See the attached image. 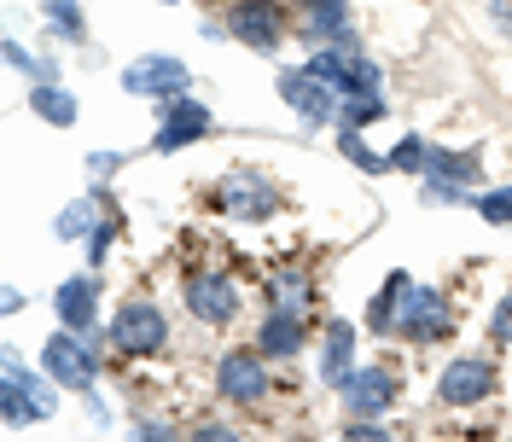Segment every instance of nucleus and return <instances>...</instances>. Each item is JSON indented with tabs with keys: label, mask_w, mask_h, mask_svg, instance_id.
<instances>
[{
	"label": "nucleus",
	"mask_w": 512,
	"mask_h": 442,
	"mask_svg": "<svg viewBox=\"0 0 512 442\" xmlns=\"http://www.w3.org/2000/svg\"><path fill=\"white\" fill-rule=\"evenodd\" d=\"M53 408H59V396L35 379V373H24L18 355H6V367H0V419L6 425H35V419H47Z\"/></svg>",
	"instance_id": "f257e3e1"
},
{
	"label": "nucleus",
	"mask_w": 512,
	"mask_h": 442,
	"mask_svg": "<svg viewBox=\"0 0 512 442\" xmlns=\"http://www.w3.org/2000/svg\"><path fill=\"white\" fill-rule=\"evenodd\" d=\"M41 367H47V379H59L64 390H88L94 384V349H88V332H53L47 344H41Z\"/></svg>",
	"instance_id": "f03ea898"
},
{
	"label": "nucleus",
	"mask_w": 512,
	"mask_h": 442,
	"mask_svg": "<svg viewBox=\"0 0 512 442\" xmlns=\"http://www.w3.org/2000/svg\"><path fill=\"white\" fill-rule=\"evenodd\" d=\"M280 94H286V105L309 128L332 123V117L344 111V105H338V88H332V82H320V76H309V70H286V76H280Z\"/></svg>",
	"instance_id": "7ed1b4c3"
},
{
	"label": "nucleus",
	"mask_w": 512,
	"mask_h": 442,
	"mask_svg": "<svg viewBox=\"0 0 512 442\" xmlns=\"http://www.w3.org/2000/svg\"><path fill=\"white\" fill-rule=\"evenodd\" d=\"M210 111L198 105V99H187V94H169L163 99V123H158V152H181V146H192V140H204L210 134Z\"/></svg>",
	"instance_id": "20e7f679"
},
{
	"label": "nucleus",
	"mask_w": 512,
	"mask_h": 442,
	"mask_svg": "<svg viewBox=\"0 0 512 442\" xmlns=\"http://www.w3.org/2000/svg\"><path fill=\"white\" fill-rule=\"evenodd\" d=\"M396 326L408 332V338H448V326H454V309H448L443 291H431V285H414V291H402V315Z\"/></svg>",
	"instance_id": "39448f33"
},
{
	"label": "nucleus",
	"mask_w": 512,
	"mask_h": 442,
	"mask_svg": "<svg viewBox=\"0 0 512 442\" xmlns=\"http://www.w3.org/2000/svg\"><path fill=\"white\" fill-rule=\"evenodd\" d=\"M117 344L128 355H152V349L169 344V320L158 315V303H146V297H128L123 315H117Z\"/></svg>",
	"instance_id": "423d86ee"
},
{
	"label": "nucleus",
	"mask_w": 512,
	"mask_h": 442,
	"mask_svg": "<svg viewBox=\"0 0 512 442\" xmlns=\"http://www.w3.org/2000/svg\"><path fill=\"white\" fill-rule=\"evenodd\" d=\"M123 88L128 94H146V99H169V94H187V64L169 59V53H146L123 70Z\"/></svg>",
	"instance_id": "0eeeda50"
},
{
	"label": "nucleus",
	"mask_w": 512,
	"mask_h": 442,
	"mask_svg": "<svg viewBox=\"0 0 512 442\" xmlns=\"http://www.w3.org/2000/svg\"><path fill=\"white\" fill-rule=\"evenodd\" d=\"M227 30L239 35L245 47H256V53H274L286 41V24H280V6L274 0H239L233 18H227Z\"/></svg>",
	"instance_id": "6e6552de"
},
{
	"label": "nucleus",
	"mask_w": 512,
	"mask_h": 442,
	"mask_svg": "<svg viewBox=\"0 0 512 442\" xmlns=\"http://www.w3.org/2000/svg\"><path fill=\"white\" fill-rule=\"evenodd\" d=\"M216 210L222 216H239V221H262V216H274V187L262 181V175H227L222 187H216Z\"/></svg>",
	"instance_id": "1a4fd4ad"
},
{
	"label": "nucleus",
	"mask_w": 512,
	"mask_h": 442,
	"mask_svg": "<svg viewBox=\"0 0 512 442\" xmlns=\"http://www.w3.org/2000/svg\"><path fill=\"white\" fill-rule=\"evenodd\" d=\"M489 390H495V367H489V361H472V355L448 361V367H443V384H437V396H443L448 408H466V402H483Z\"/></svg>",
	"instance_id": "9d476101"
},
{
	"label": "nucleus",
	"mask_w": 512,
	"mask_h": 442,
	"mask_svg": "<svg viewBox=\"0 0 512 442\" xmlns=\"http://www.w3.org/2000/svg\"><path fill=\"white\" fill-rule=\"evenodd\" d=\"M187 309L204 320V326H227V320L239 315V291H233L227 274H198V280L187 285Z\"/></svg>",
	"instance_id": "9b49d317"
},
{
	"label": "nucleus",
	"mask_w": 512,
	"mask_h": 442,
	"mask_svg": "<svg viewBox=\"0 0 512 442\" xmlns=\"http://www.w3.org/2000/svg\"><path fill=\"white\" fill-rule=\"evenodd\" d=\"M344 402H350L355 419H373L396 402V373L390 367H361L350 384H344Z\"/></svg>",
	"instance_id": "f8f14e48"
},
{
	"label": "nucleus",
	"mask_w": 512,
	"mask_h": 442,
	"mask_svg": "<svg viewBox=\"0 0 512 442\" xmlns=\"http://www.w3.org/2000/svg\"><path fill=\"white\" fill-rule=\"evenodd\" d=\"M53 309H59V320L70 326V332H94V320H99V285L88 280V274L64 280L59 297H53Z\"/></svg>",
	"instance_id": "ddd939ff"
},
{
	"label": "nucleus",
	"mask_w": 512,
	"mask_h": 442,
	"mask_svg": "<svg viewBox=\"0 0 512 442\" xmlns=\"http://www.w3.org/2000/svg\"><path fill=\"white\" fill-rule=\"evenodd\" d=\"M216 384H222V396H233V402H262L268 396V367L256 355H227Z\"/></svg>",
	"instance_id": "4468645a"
},
{
	"label": "nucleus",
	"mask_w": 512,
	"mask_h": 442,
	"mask_svg": "<svg viewBox=\"0 0 512 442\" xmlns=\"http://www.w3.org/2000/svg\"><path fill=\"white\" fill-rule=\"evenodd\" d=\"M350 355H355V326L350 320H332V326H326V355H320V379L332 384V390H344V384L355 379Z\"/></svg>",
	"instance_id": "2eb2a0df"
},
{
	"label": "nucleus",
	"mask_w": 512,
	"mask_h": 442,
	"mask_svg": "<svg viewBox=\"0 0 512 442\" xmlns=\"http://www.w3.org/2000/svg\"><path fill=\"white\" fill-rule=\"evenodd\" d=\"M297 344H303V315L297 309H274L268 326H262V349L268 355H291Z\"/></svg>",
	"instance_id": "dca6fc26"
},
{
	"label": "nucleus",
	"mask_w": 512,
	"mask_h": 442,
	"mask_svg": "<svg viewBox=\"0 0 512 442\" xmlns=\"http://www.w3.org/2000/svg\"><path fill=\"white\" fill-rule=\"evenodd\" d=\"M35 117H41V123H53V128H70L76 123V99L64 94L59 82H35Z\"/></svg>",
	"instance_id": "f3484780"
},
{
	"label": "nucleus",
	"mask_w": 512,
	"mask_h": 442,
	"mask_svg": "<svg viewBox=\"0 0 512 442\" xmlns=\"http://www.w3.org/2000/svg\"><path fill=\"white\" fill-rule=\"evenodd\" d=\"M431 175H448V181L472 187L478 181V158L472 152H431Z\"/></svg>",
	"instance_id": "a211bd4d"
},
{
	"label": "nucleus",
	"mask_w": 512,
	"mask_h": 442,
	"mask_svg": "<svg viewBox=\"0 0 512 442\" xmlns=\"http://www.w3.org/2000/svg\"><path fill=\"white\" fill-rule=\"evenodd\" d=\"M309 30H326V35H338V41H344V0H309Z\"/></svg>",
	"instance_id": "6ab92c4d"
},
{
	"label": "nucleus",
	"mask_w": 512,
	"mask_h": 442,
	"mask_svg": "<svg viewBox=\"0 0 512 442\" xmlns=\"http://www.w3.org/2000/svg\"><path fill=\"white\" fill-rule=\"evenodd\" d=\"M303 297H309V280H303L297 268H280V274H274V303H280V309H303Z\"/></svg>",
	"instance_id": "aec40b11"
},
{
	"label": "nucleus",
	"mask_w": 512,
	"mask_h": 442,
	"mask_svg": "<svg viewBox=\"0 0 512 442\" xmlns=\"http://www.w3.org/2000/svg\"><path fill=\"white\" fill-rule=\"evenodd\" d=\"M338 146H344V158H350L355 169H367V175H373V169H384V158L367 146V140H361V128H344V134H338Z\"/></svg>",
	"instance_id": "412c9836"
},
{
	"label": "nucleus",
	"mask_w": 512,
	"mask_h": 442,
	"mask_svg": "<svg viewBox=\"0 0 512 442\" xmlns=\"http://www.w3.org/2000/svg\"><path fill=\"white\" fill-rule=\"evenodd\" d=\"M390 163H396L402 175H419V169H431V146H425L419 134H408V140H402V146L390 152Z\"/></svg>",
	"instance_id": "4be33fe9"
},
{
	"label": "nucleus",
	"mask_w": 512,
	"mask_h": 442,
	"mask_svg": "<svg viewBox=\"0 0 512 442\" xmlns=\"http://www.w3.org/2000/svg\"><path fill=\"white\" fill-rule=\"evenodd\" d=\"M379 117H384V99L379 94H350V99H344V128L379 123Z\"/></svg>",
	"instance_id": "5701e85b"
},
{
	"label": "nucleus",
	"mask_w": 512,
	"mask_h": 442,
	"mask_svg": "<svg viewBox=\"0 0 512 442\" xmlns=\"http://www.w3.org/2000/svg\"><path fill=\"white\" fill-rule=\"evenodd\" d=\"M47 18H53V30L59 35H70V41H82V6H76V0H47Z\"/></svg>",
	"instance_id": "b1692460"
},
{
	"label": "nucleus",
	"mask_w": 512,
	"mask_h": 442,
	"mask_svg": "<svg viewBox=\"0 0 512 442\" xmlns=\"http://www.w3.org/2000/svg\"><path fill=\"white\" fill-rule=\"evenodd\" d=\"M344 94H379V64L350 59V70H344Z\"/></svg>",
	"instance_id": "393cba45"
},
{
	"label": "nucleus",
	"mask_w": 512,
	"mask_h": 442,
	"mask_svg": "<svg viewBox=\"0 0 512 442\" xmlns=\"http://www.w3.org/2000/svg\"><path fill=\"white\" fill-rule=\"evenodd\" d=\"M88 227H94V198H82V204H70V210H64V216H59V239H82Z\"/></svg>",
	"instance_id": "a878e982"
},
{
	"label": "nucleus",
	"mask_w": 512,
	"mask_h": 442,
	"mask_svg": "<svg viewBox=\"0 0 512 442\" xmlns=\"http://www.w3.org/2000/svg\"><path fill=\"white\" fill-rule=\"evenodd\" d=\"M478 216H483V221H495V227H507V221H512V187L483 192V198H478Z\"/></svg>",
	"instance_id": "bb28decb"
},
{
	"label": "nucleus",
	"mask_w": 512,
	"mask_h": 442,
	"mask_svg": "<svg viewBox=\"0 0 512 442\" xmlns=\"http://www.w3.org/2000/svg\"><path fill=\"white\" fill-rule=\"evenodd\" d=\"M344 70H350V59H344V53H315V59H309V76L332 82L338 94H344Z\"/></svg>",
	"instance_id": "cd10ccee"
},
{
	"label": "nucleus",
	"mask_w": 512,
	"mask_h": 442,
	"mask_svg": "<svg viewBox=\"0 0 512 442\" xmlns=\"http://www.w3.org/2000/svg\"><path fill=\"white\" fill-rule=\"evenodd\" d=\"M425 198H431V204H460L466 187H460V181H448V175H431V181H425Z\"/></svg>",
	"instance_id": "c85d7f7f"
},
{
	"label": "nucleus",
	"mask_w": 512,
	"mask_h": 442,
	"mask_svg": "<svg viewBox=\"0 0 512 442\" xmlns=\"http://www.w3.org/2000/svg\"><path fill=\"white\" fill-rule=\"evenodd\" d=\"M489 332H495V344H512V291L495 303V320H489Z\"/></svg>",
	"instance_id": "c756f323"
},
{
	"label": "nucleus",
	"mask_w": 512,
	"mask_h": 442,
	"mask_svg": "<svg viewBox=\"0 0 512 442\" xmlns=\"http://www.w3.org/2000/svg\"><path fill=\"white\" fill-rule=\"evenodd\" d=\"M111 233H117V227H111V221H99V227H94V245H88V256H105V245H111Z\"/></svg>",
	"instance_id": "7c9ffc66"
},
{
	"label": "nucleus",
	"mask_w": 512,
	"mask_h": 442,
	"mask_svg": "<svg viewBox=\"0 0 512 442\" xmlns=\"http://www.w3.org/2000/svg\"><path fill=\"white\" fill-rule=\"evenodd\" d=\"M117 169H123L117 152H94V175H117Z\"/></svg>",
	"instance_id": "2f4dec72"
},
{
	"label": "nucleus",
	"mask_w": 512,
	"mask_h": 442,
	"mask_svg": "<svg viewBox=\"0 0 512 442\" xmlns=\"http://www.w3.org/2000/svg\"><path fill=\"white\" fill-rule=\"evenodd\" d=\"M495 18H501V30H512V0H495Z\"/></svg>",
	"instance_id": "473e14b6"
}]
</instances>
